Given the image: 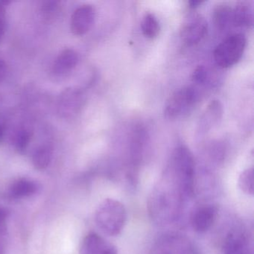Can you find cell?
Here are the masks:
<instances>
[{
	"label": "cell",
	"instance_id": "obj_26",
	"mask_svg": "<svg viewBox=\"0 0 254 254\" xmlns=\"http://www.w3.org/2000/svg\"><path fill=\"white\" fill-rule=\"evenodd\" d=\"M4 132H5V126H2V125H0V141L2 140Z\"/></svg>",
	"mask_w": 254,
	"mask_h": 254
},
{
	"label": "cell",
	"instance_id": "obj_5",
	"mask_svg": "<svg viewBox=\"0 0 254 254\" xmlns=\"http://www.w3.org/2000/svg\"><path fill=\"white\" fill-rule=\"evenodd\" d=\"M198 99V93L192 87H184L174 92L165 105L166 118L173 120L190 112Z\"/></svg>",
	"mask_w": 254,
	"mask_h": 254
},
{
	"label": "cell",
	"instance_id": "obj_15",
	"mask_svg": "<svg viewBox=\"0 0 254 254\" xmlns=\"http://www.w3.org/2000/svg\"><path fill=\"white\" fill-rule=\"evenodd\" d=\"M233 8L227 4L217 5L213 11V21L217 29L223 31L232 24Z\"/></svg>",
	"mask_w": 254,
	"mask_h": 254
},
{
	"label": "cell",
	"instance_id": "obj_12",
	"mask_svg": "<svg viewBox=\"0 0 254 254\" xmlns=\"http://www.w3.org/2000/svg\"><path fill=\"white\" fill-rule=\"evenodd\" d=\"M254 23V10L251 2H241L232 11V24L236 27H249Z\"/></svg>",
	"mask_w": 254,
	"mask_h": 254
},
{
	"label": "cell",
	"instance_id": "obj_13",
	"mask_svg": "<svg viewBox=\"0 0 254 254\" xmlns=\"http://www.w3.org/2000/svg\"><path fill=\"white\" fill-rule=\"evenodd\" d=\"M78 62V53L75 50L66 49L62 51L56 59L54 71L56 73H66L75 68Z\"/></svg>",
	"mask_w": 254,
	"mask_h": 254
},
{
	"label": "cell",
	"instance_id": "obj_8",
	"mask_svg": "<svg viewBox=\"0 0 254 254\" xmlns=\"http://www.w3.org/2000/svg\"><path fill=\"white\" fill-rule=\"evenodd\" d=\"M96 11L92 5L77 8L71 17L70 29L74 35L81 36L90 31L94 23Z\"/></svg>",
	"mask_w": 254,
	"mask_h": 254
},
{
	"label": "cell",
	"instance_id": "obj_24",
	"mask_svg": "<svg viewBox=\"0 0 254 254\" xmlns=\"http://www.w3.org/2000/svg\"><path fill=\"white\" fill-rule=\"evenodd\" d=\"M6 74V65L3 61L0 59V82L2 81Z\"/></svg>",
	"mask_w": 254,
	"mask_h": 254
},
{
	"label": "cell",
	"instance_id": "obj_23",
	"mask_svg": "<svg viewBox=\"0 0 254 254\" xmlns=\"http://www.w3.org/2000/svg\"><path fill=\"white\" fill-rule=\"evenodd\" d=\"M6 23V11L4 2H0V38L4 35Z\"/></svg>",
	"mask_w": 254,
	"mask_h": 254
},
{
	"label": "cell",
	"instance_id": "obj_3",
	"mask_svg": "<svg viewBox=\"0 0 254 254\" xmlns=\"http://www.w3.org/2000/svg\"><path fill=\"white\" fill-rule=\"evenodd\" d=\"M168 173L176 180L191 197L194 193V161L192 154L184 145L174 151Z\"/></svg>",
	"mask_w": 254,
	"mask_h": 254
},
{
	"label": "cell",
	"instance_id": "obj_21",
	"mask_svg": "<svg viewBox=\"0 0 254 254\" xmlns=\"http://www.w3.org/2000/svg\"><path fill=\"white\" fill-rule=\"evenodd\" d=\"M31 134L27 130H23L19 133L16 140V147L19 151H23L29 145Z\"/></svg>",
	"mask_w": 254,
	"mask_h": 254
},
{
	"label": "cell",
	"instance_id": "obj_1",
	"mask_svg": "<svg viewBox=\"0 0 254 254\" xmlns=\"http://www.w3.org/2000/svg\"><path fill=\"white\" fill-rule=\"evenodd\" d=\"M187 198L190 197L184 188L167 172L150 196L148 209L151 218L160 224L173 222L181 215Z\"/></svg>",
	"mask_w": 254,
	"mask_h": 254
},
{
	"label": "cell",
	"instance_id": "obj_19",
	"mask_svg": "<svg viewBox=\"0 0 254 254\" xmlns=\"http://www.w3.org/2000/svg\"><path fill=\"white\" fill-rule=\"evenodd\" d=\"M59 10V2L57 1H46L41 5L43 15L47 20L54 19L57 16Z\"/></svg>",
	"mask_w": 254,
	"mask_h": 254
},
{
	"label": "cell",
	"instance_id": "obj_9",
	"mask_svg": "<svg viewBox=\"0 0 254 254\" xmlns=\"http://www.w3.org/2000/svg\"><path fill=\"white\" fill-rule=\"evenodd\" d=\"M224 254H253L248 235L240 229L232 230L224 241Z\"/></svg>",
	"mask_w": 254,
	"mask_h": 254
},
{
	"label": "cell",
	"instance_id": "obj_17",
	"mask_svg": "<svg viewBox=\"0 0 254 254\" xmlns=\"http://www.w3.org/2000/svg\"><path fill=\"white\" fill-rule=\"evenodd\" d=\"M53 148L49 145H42L34 153L32 162L36 169L42 170L50 165L53 159Z\"/></svg>",
	"mask_w": 254,
	"mask_h": 254
},
{
	"label": "cell",
	"instance_id": "obj_2",
	"mask_svg": "<svg viewBox=\"0 0 254 254\" xmlns=\"http://www.w3.org/2000/svg\"><path fill=\"white\" fill-rule=\"evenodd\" d=\"M127 219L123 203L114 199H105L96 209L95 221L101 231L110 236L121 233Z\"/></svg>",
	"mask_w": 254,
	"mask_h": 254
},
{
	"label": "cell",
	"instance_id": "obj_16",
	"mask_svg": "<svg viewBox=\"0 0 254 254\" xmlns=\"http://www.w3.org/2000/svg\"><path fill=\"white\" fill-rule=\"evenodd\" d=\"M141 29L144 36L148 39H154L160 33V26L157 17L152 13L148 12L142 17Z\"/></svg>",
	"mask_w": 254,
	"mask_h": 254
},
{
	"label": "cell",
	"instance_id": "obj_27",
	"mask_svg": "<svg viewBox=\"0 0 254 254\" xmlns=\"http://www.w3.org/2000/svg\"><path fill=\"white\" fill-rule=\"evenodd\" d=\"M0 254H3V248L1 244H0Z\"/></svg>",
	"mask_w": 254,
	"mask_h": 254
},
{
	"label": "cell",
	"instance_id": "obj_4",
	"mask_svg": "<svg viewBox=\"0 0 254 254\" xmlns=\"http://www.w3.org/2000/svg\"><path fill=\"white\" fill-rule=\"evenodd\" d=\"M246 43L243 34L229 35L214 50L213 58L216 64L226 69L237 64L245 52Z\"/></svg>",
	"mask_w": 254,
	"mask_h": 254
},
{
	"label": "cell",
	"instance_id": "obj_18",
	"mask_svg": "<svg viewBox=\"0 0 254 254\" xmlns=\"http://www.w3.org/2000/svg\"><path fill=\"white\" fill-rule=\"evenodd\" d=\"M239 189L246 194L253 195L254 192V169H245L241 173L239 178Z\"/></svg>",
	"mask_w": 254,
	"mask_h": 254
},
{
	"label": "cell",
	"instance_id": "obj_25",
	"mask_svg": "<svg viewBox=\"0 0 254 254\" xmlns=\"http://www.w3.org/2000/svg\"><path fill=\"white\" fill-rule=\"evenodd\" d=\"M203 2V1H195V0H192V1H190V2H189V5H190L191 8H194L198 6V5H201Z\"/></svg>",
	"mask_w": 254,
	"mask_h": 254
},
{
	"label": "cell",
	"instance_id": "obj_22",
	"mask_svg": "<svg viewBox=\"0 0 254 254\" xmlns=\"http://www.w3.org/2000/svg\"><path fill=\"white\" fill-rule=\"evenodd\" d=\"M7 218L8 212L2 206H0V236H5L7 233Z\"/></svg>",
	"mask_w": 254,
	"mask_h": 254
},
{
	"label": "cell",
	"instance_id": "obj_7",
	"mask_svg": "<svg viewBox=\"0 0 254 254\" xmlns=\"http://www.w3.org/2000/svg\"><path fill=\"white\" fill-rule=\"evenodd\" d=\"M208 24L206 19L197 12L187 14L181 24L180 35L183 42L188 46L198 44L207 35Z\"/></svg>",
	"mask_w": 254,
	"mask_h": 254
},
{
	"label": "cell",
	"instance_id": "obj_11",
	"mask_svg": "<svg viewBox=\"0 0 254 254\" xmlns=\"http://www.w3.org/2000/svg\"><path fill=\"white\" fill-rule=\"evenodd\" d=\"M217 216V208L212 205L200 206L193 212L191 226L194 231L205 233L213 225Z\"/></svg>",
	"mask_w": 254,
	"mask_h": 254
},
{
	"label": "cell",
	"instance_id": "obj_20",
	"mask_svg": "<svg viewBox=\"0 0 254 254\" xmlns=\"http://www.w3.org/2000/svg\"><path fill=\"white\" fill-rule=\"evenodd\" d=\"M208 72L206 67L198 66L195 68L192 73V81L199 84H203L207 81Z\"/></svg>",
	"mask_w": 254,
	"mask_h": 254
},
{
	"label": "cell",
	"instance_id": "obj_6",
	"mask_svg": "<svg viewBox=\"0 0 254 254\" xmlns=\"http://www.w3.org/2000/svg\"><path fill=\"white\" fill-rule=\"evenodd\" d=\"M151 254H199V251L185 236L170 233L158 239L151 249Z\"/></svg>",
	"mask_w": 254,
	"mask_h": 254
},
{
	"label": "cell",
	"instance_id": "obj_10",
	"mask_svg": "<svg viewBox=\"0 0 254 254\" xmlns=\"http://www.w3.org/2000/svg\"><path fill=\"white\" fill-rule=\"evenodd\" d=\"M80 254H117V250L102 236L91 233L83 240Z\"/></svg>",
	"mask_w": 254,
	"mask_h": 254
},
{
	"label": "cell",
	"instance_id": "obj_14",
	"mask_svg": "<svg viewBox=\"0 0 254 254\" xmlns=\"http://www.w3.org/2000/svg\"><path fill=\"white\" fill-rule=\"evenodd\" d=\"M38 185L33 181L20 179L11 184L8 194L12 198H23L33 195L38 191Z\"/></svg>",
	"mask_w": 254,
	"mask_h": 254
}]
</instances>
